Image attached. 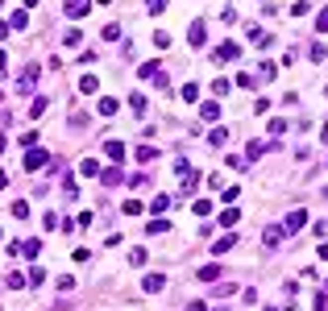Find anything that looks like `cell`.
<instances>
[{
    "instance_id": "20",
    "label": "cell",
    "mask_w": 328,
    "mask_h": 311,
    "mask_svg": "<svg viewBox=\"0 0 328 311\" xmlns=\"http://www.w3.org/2000/svg\"><path fill=\"white\" fill-rule=\"evenodd\" d=\"M25 278H29V286H42V282H46V270H42V266H33Z\"/></svg>"
},
{
    "instance_id": "13",
    "label": "cell",
    "mask_w": 328,
    "mask_h": 311,
    "mask_svg": "<svg viewBox=\"0 0 328 311\" xmlns=\"http://www.w3.org/2000/svg\"><path fill=\"white\" fill-rule=\"evenodd\" d=\"M237 220H241V212H237V207H225V212H220V224H225V228H233Z\"/></svg>"
},
{
    "instance_id": "11",
    "label": "cell",
    "mask_w": 328,
    "mask_h": 311,
    "mask_svg": "<svg viewBox=\"0 0 328 311\" xmlns=\"http://www.w3.org/2000/svg\"><path fill=\"white\" fill-rule=\"evenodd\" d=\"M233 245H237V237H233V233H225V237H220L216 245H212V253H216V257H225V253H229Z\"/></svg>"
},
{
    "instance_id": "26",
    "label": "cell",
    "mask_w": 328,
    "mask_h": 311,
    "mask_svg": "<svg viewBox=\"0 0 328 311\" xmlns=\"http://www.w3.org/2000/svg\"><path fill=\"white\" fill-rule=\"evenodd\" d=\"M121 212H125V216H142V212H146V207H142V203H137V199H129V203L121 207Z\"/></svg>"
},
{
    "instance_id": "10",
    "label": "cell",
    "mask_w": 328,
    "mask_h": 311,
    "mask_svg": "<svg viewBox=\"0 0 328 311\" xmlns=\"http://www.w3.org/2000/svg\"><path fill=\"white\" fill-rule=\"evenodd\" d=\"M142 286H146V295H158L162 286H166V278H162V274H146V282H142Z\"/></svg>"
},
{
    "instance_id": "33",
    "label": "cell",
    "mask_w": 328,
    "mask_h": 311,
    "mask_svg": "<svg viewBox=\"0 0 328 311\" xmlns=\"http://www.w3.org/2000/svg\"><path fill=\"white\" fill-rule=\"evenodd\" d=\"M270 133H274V137L287 133V121H283V117H270Z\"/></svg>"
},
{
    "instance_id": "41",
    "label": "cell",
    "mask_w": 328,
    "mask_h": 311,
    "mask_svg": "<svg viewBox=\"0 0 328 311\" xmlns=\"http://www.w3.org/2000/svg\"><path fill=\"white\" fill-rule=\"evenodd\" d=\"M4 66H8V59H4V50H0V71H4Z\"/></svg>"
},
{
    "instance_id": "18",
    "label": "cell",
    "mask_w": 328,
    "mask_h": 311,
    "mask_svg": "<svg viewBox=\"0 0 328 311\" xmlns=\"http://www.w3.org/2000/svg\"><path fill=\"white\" fill-rule=\"evenodd\" d=\"M79 170H83L87 179H96V175H100V166H96V158H83V162H79Z\"/></svg>"
},
{
    "instance_id": "19",
    "label": "cell",
    "mask_w": 328,
    "mask_h": 311,
    "mask_svg": "<svg viewBox=\"0 0 328 311\" xmlns=\"http://www.w3.org/2000/svg\"><path fill=\"white\" fill-rule=\"evenodd\" d=\"M208 141H212V145H225V141H229V129H220V124H216V129L208 133Z\"/></svg>"
},
{
    "instance_id": "15",
    "label": "cell",
    "mask_w": 328,
    "mask_h": 311,
    "mask_svg": "<svg viewBox=\"0 0 328 311\" xmlns=\"http://www.w3.org/2000/svg\"><path fill=\"white\" fill-rule=\"evenodd\" d=\"M96 87H100V79H96V75H83V79H79V91H83V96H91Z\"/></svg>"
},
{
    "instance_id": "42",
    "label": "cell",
    "mask_w": 328,
    "mask_h": 311,
    "mask_svg": "<svg viewBox=\"0 0 328 311\" xmlns=\"http://www.w3.org/2000/svg\"><path fill=\"white\" fill-rule=\"evenodd\" d=\"M4 149H8V141H4V133H0V154H4Z\"/></svg>"
},
{
    "instance_id": "5",
    "label": "cell",
    "mask_w": 328,
    "mask_h": 311,
    "mask_svg": "<svg viewBox=\"0 0 328 311\" xmlns=\"http://www.w3.org/2000/svg\"><path fill=\"white\" fill-rule=\"evenodd\" d=\"M303 224H308V212H303V207H295V212H287V233H299Z\"/></svg>"
},
{
    "instance_id": "39",
    "label": "cell",
    "mask_w": 328,
    "mask_h": 311,
    "mask_svg": "<svg viewBox=\"0 0 328 311\" xmlns=\"http://www.w3.org/2000/svg\"><path fill=\"white\" fill-rule=\"evenodd\" d=\"M8 187V175H4V170H0V191H4Z\"/></svg>"
},
{
    "instance_id": "21",
    "label": "cell",
    "mask_w": 328,
    "mask_h": 311,
    "mask_svg": "<svg viewBox=\"0 0 328 311\" xmlns=\"http://www.w3.org/2000/svg\"><path fill=\"white\" fill-rule=\"evenodd\" d=\"M220 278V266H204L200 270V282H216Z\"/></svg>"
},
{
    "instance_id": "23",
    "label": "cell",
    "mask_w": 328,
    "mask_h": 311,
    "mask_svg": "<svg viewBox=\"0 0 328 311\" xmlns=\"http://www.w3.org/2000/svg\"><path fill=\"white\" fill-rule=\"evenodd\" d=\"M129 108H133V112H146V96H142V91H133V96H129Z\"/></svg>"
},
{
    "instance_id": "40",
    "label": "cell",
    "mask_w": 328,
    "mask_h": 311,
    "mask_svg": "<svg viewBox=\"0 0 328 311\" xmlns=\"http://www.w3.org/2000/svg\"><path fill=\"white\" fill-rule=\"evenodd\" d=\"M187 311H208V307H204V303H191V307H187Z\"/></svg>"
},
{
    "instance_id": "31",
    "label": "cell",
    "mask_w": 328,
    "mask_h": 311,
    "mask_svg": "<svg viewBox=\"0 0 328 311\" xmlns=\"http://www.w3.org/2000/svg\"><path fill=\"white\" fill-rule=\"evenodd\" d=\"M8 25H13V29H25V25H29V13H13V21H8Z\"/></svg>"
},
{
    "instance_id": "16",
    "label": "cell",
    "mask_w": 328,
    "mask_h": 311,
    "mask_svg": "<svg viewBox=\"0 0 328 311\" xmlns=\"http://www.w3.org/2000/svg\"><path fill=\"white\" fill-rule=\"evenodd\" d=\"M179 96H183L187 104H195V100H200V83H183V91H179Z\"/></svg>"
},
{
    "instance_id": "12",
    "label": "cell",
    "mask_w": 328,
    "mask_h": 311,
    "mask_svg": "<svg viewBox=\"0 0 328 311\" xmlns=\"http://www.w3.org/2000/svg\"><path fill=\"white\" fill-rule=\"evenodd\" d=\"M200 117H204V121H220V104H216V100H208L204 108H200Z\"/></svg>"
},
{
    "instance_id": "32",
    "label": "cell",
    "mask_w": 328,
    "mask_h": 311,
    "mask_svg": "<svg viewBox=\"0 0 328 311\" xmlns=\"http://www.w3.org/2000/svg\"><path fill=\"white\" fill-rule=\"evenodd\" d=\"M237 87H257V75H245V71H241V75H237Z\"/></svg>"
},
{
    "instance_id": "8",
    "label": "cell",
    "mask_w": 328,
    "mask_h": 311,
    "mask_svg": "<svg viewBox=\"0 0 328 311\" xmlns=\"http://www.w3.org/2000/svg\"><path fill=\"white\" fill-rule=\"evenodd\" d=\"M33 83H38V66H25V71H21V91H33Z\"/></svg>"
},
{
    "instance_id": "6",
    "label": "cell",
    "mask_w": 328,
    "mask_h": 311,
    "mask_svg": "<svg viewBox=\"0 0 328 311\" xmlns=\"http://www.w3.org/2000/svg\"><path fill=\"white\" fill-rule=\"evenodd\" d=\"M100 183H104V187H121V183H125L121 166H108V170H104V175H100Z\"/></svg>"
},
{
    "instance_id": "1",
    "label": "cell",
    "mask_w": 328,
    "mask_h": 311,
    "mask_svg": "<svg viewBox=\"0 0 328 311\" xmlns=\"http://www.w3.org/2000/svg\"><path fill=\"white\" fill-rule=\"evenodd\" d=\"M46 162H50V154H46V149H38V145L25 149V158H21V166H25V170H42Z\"/></svg>"
},
{
    "instance_id": "36",
    "label": "cell",
    "mask_w": 328,
    "mask_h": 311,
    "mask_svg": "<svg viewBox=\"0 0 328 311\" xmlns=\"http://www.w3.org/2000/svg\"><path fill=\"white\" fill-rule=\"evenodd\" d=\"M316 29H320V33H328V8H324L320 17H316Z\"/></svg>"
},
{
    "instance_id": "28",
    "label": "cell",
    "mask_w": 328,
    "mask_h": 311,
    "mask_svg": "<svg viewBox=\"0 0 328 311\" xmlns=\"http://www.w3.org/2000/svg\"><path fill=\"white\" fill-rule=\"evenodd\" d=\"M42 112H46V96H38V100H33V108H29V117H33V121H38V117H42Z\"/></svg>"
},
{
    "instance_id": "22",
    "label": "cell",
    "mask_w": 328,
    "mask_h": 311,
    "mask_svg": "<svg viewBox=\"0 0 328 311\" xmlns=\"http://www.w3.org/2000/svg\"><path fill=\"white\" fill-rule=\"evenodd\" d=\"M137 158H142V162H154L158 149H154V145H137Z\"/></svg>"
},
{
    "instance_id": "14",
    "label": "cell",
    "mask_w": 328,
    "mask_h": 311,
    "mask_svg": "<svg viewBox=\"0 0 328 311\" xmlns=\"http://www.w3.org/2000/svg\"><path fill=\"white\" fill-rule=\"evenodd\" d=\"M262 241H266V245H270V249H274V245H278V241H283V228H274V224H270V228H266V233H262Z\"/></svg>"
},
{
    "instance_id": "43",
    "label": "cell",
    "mask_w": 328,
    "mask_h": 311,
    "mask_svg": "<svg viewBox=\"0 0 328 311\" xmlns=\"http://www.w3.org/2000/svg\"><path fill=\"white\" fill-rule=\"evenodd\" d=\"M266 311H283V307H266Z\"/></svg>"
},
{
    "instance_id": "30",
    "label": "cell",
    "mask_w": 328,
    "mask_h": 311,
    "mask_svg": "<svg viewBox=\"0 0 328 311\" xmlns=\"http://www.w3.org/2000/svg\"><path fill=\"white\" fill-rule=\"evenodd\" d=\"M13 216H17V220H25V216H29V203L17 199V203H13Z\"/></svg>"
},
{
    "instance_id": "37",
    "label": "cell",
    "mask_w": 328,
    "mask_h": 311,
    "mask_svg": "<svg viewBox=\"0 0 328 311\" xmlns=\"http://www.w3.org/2000/svg\"><path fill=\"white\" fill-rule=\"evenodd\" d=\"M150 4V13H162V8H166V0H146Z\"/></svg>"
},
{
    "instance_id": "3",
    "label": "cell",
    "mask_w": 328,
    "mask_h": 311,
    "mask_svg": "<svg viewBox=\"0 0 328 311\" xmlns=\"http://www.w3.org/2000/svg\"><path fill=\"white\" fill-rule=\"evenodd\" d=\"M63 8H67V17H87V8H91V0H63Z\"/></svg>"
},
{
    "instance_id": "27",
    "label": "cell",
    "mask_w": 328,
    "mask_h": 311,
    "mask_svg": "<svg viewBox=\"0 0 328 311\" xmlns=\"http://www.w3.org/2000/svg\"><path fill=\"white\" fill-rule=\"evenodd\" d=\"M146 233H150V237H158V233H166V220H162V216H158V220H150V228H146Z\"/></svg>"
},
{
    "instance_id": "17",
    "label": "cell",
    "mask_w": 328,
    "mask_h": 311,
    "mask_svg": "<svg viewBox=\"0 0 328 311\" xmlns=\"http://www.w3.org/2000/svg\"><path fill=\"white\" fill-rule=\"evenodd\" d=\"M96 108H100V117H116V100H108V96H104Z\"/></svg>"
},
{
    "instance_id": "44",
    "label": "cell",
    "mask_w": 328,
    "mask_h": 311,
    "mask_svg": "<svg viewBox=\"0 0 328 311\" xmlns=\"http://www.w3.org/2000/svg\"><path fill=\"white\" fill-rule=\"evenodd\" d=\"M324 96H328V87H324Z\"/></svg>"
},
{
    "instance_id": "34",
    "label": "cell",
    "mask_w": 328,
    "mask_h": 311,
    "mask_svg": "<svg viewBox=\"0 0 328 311\" xmlns=\"http://www.w3.org/2000/svg\"><path fill=\"white\" fill-rule=\"evenodd\" d=\"M257 79H274V62H262V66H257Z\"/></svg>"
},
{
    "instance_id": "35",
    "label": "cell",
    "mask_w": 328,
    "mask_h": 311,
    "mask_svg": "<svg viewBox=\"0 0 328 311\" xmlns=\"http://www.w3.org/2000/svg\"><path fill=\"white\" fill-rule=\"evenodd\" d=\"M212 96H229V79H216V83H212Z\"/></svg>"
},
{
    "instance_id": "24",
    "label": "cell",
    "mask_w": 328,
    "mask_h": 311,
    "mask_svg": "<svg viewBox=\"0 0 328 311\" xmlns=\"http://www.w3.org/2000/svg\"><path fill=\"white\" fill-rule=\"evenodd\" d=\"M4 282H8V291H21V286H25L29 278H25V274H8V278H4Z\"/></svg>"
},
{
    "instance_id": "7",
    "label": "cell",
    "mask_w": 328,
    "mask_h": 311,
    "mask_svg": "<svg viewBox=\"0 0 328 311\" xmlns=\"http://www.w3.org/2000/svg\"><path fill=\"white\" fill-rule=\"evenodd\" d=\"M249 42L257 46V50H266V46H270V33H266L262 25H249Z\"/></svg>"
},
{
    "instance_id": "9",
    "label": "cell",
    "mask_w": 328,
    "mask_h": 311,
    "mask_svg": "<svg viewBox=\"0 0 328 311\" xmlns=\"http://www.w3.org/2000/svg\"><path fill=\"white\" fill-rule=\"evenodd\" d=\"M104 154H108L112 162H125V141H104Z\"/></svg>"
},
{
    "instance_id": "38",
    "label": "cell",
    "mask_w": 328,
    "mask_h": 311,
    "mask_svg": "<svg viewBox=\"0 0 328 311\" xmlns=\"http://www.w3.org/2000/svg\"><path fill=\"white\" fill-rule=\"evenodd\" d=\"M8 33H13V25H8V21H0V38H8Z\"/></svg>"
},
{
    "instance_id": "4",
    "label": "cell",
    "mask_w": 328,
    "mask_h": 311,
    "mask_svg": "<svg viewBox=\"0 0 328 311\" xmlns=\"http://www.w3.org/2000/svg\"><path fill=\"white\" fill-rule=\"evenodd\" d=\"M204 38H208V25H204V21H191V25H187V42L204 46Z\"/></svg>"
},
{
    "instance_id": "25",
    "label": "cell",
    "mask_w": 328,
    "mask_h": 311,
    "mask_svg": "<svg viewBox=\"0 0 328 311\" xmlns=\"http://www.w3.org/2000/svg\"><path fill=\"white\" fill-rule=\"evenodd\" d=\"M166 207H170V195H158V199L150 203V212H158V216H162V212H166Z\"/></svg>"
},
{
    "instance_id": "2",
    "label": "cell",
    "mask_w": 328,
    "mask_h": 311,
    "mask_svg": "<svg viewBox=\"0 0 328 311\" xmlns=\"http://www.w3.org/2000/svg\"><path fill=\"white\" fill-rule=\"evenodd\" d=\"M216 59H220V62H237V59H241V46L233 42V38H225V42H220V50H216Z\"/></svg>"
},
{
    "instance_id": "29",
    "label": "cell",
    "mask_w": 328,
    "mask_h": 311,
    "mask_svg": "<svg viewBox=\"0 0 328 311\" xmlns=\"http://www.w3.org/2000/svg\"><path fill=\"white\" fill-rule=\"evenodd\" d=\"M191 212H195V216H208V212H212V203H208V199H195Z\"/></svg>"
}]
</instances>
